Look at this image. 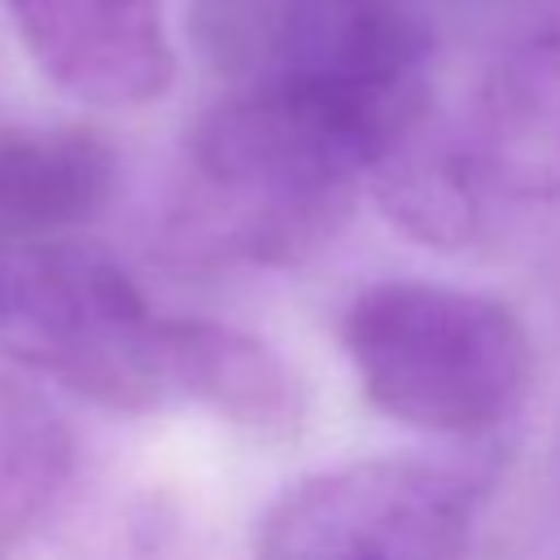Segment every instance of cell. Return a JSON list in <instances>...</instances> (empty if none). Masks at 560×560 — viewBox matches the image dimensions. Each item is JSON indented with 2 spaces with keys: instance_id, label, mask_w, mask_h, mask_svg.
I'll return each mask as SVG.
<instances>
[{
  "instance_id": "cell-10",
  "label": "cell",
  "mask_w": 560,
  "mask_h": 560,
  "mask_svg": "<svg viewBox=\"0 0 560 560\" xmlns=\"http://www.w3.org/2000/svg\"><path fill=\"white\" fill-rule=\"evenodd\" d=\"M368 179L381 188L385 210L420 241L442 249H464L468 241L481 236V210L490 192L477 179L468 149L442 140L429 114L411 122L376 158Z\"/></svg>"
},
{
  "instance_id": "cell-3",
  "label": "cell",
  "mask_w": 560,
  "mask_h": 560,
  "mask_svg": "<svg viewBox=\"0 0 560 560\" xmlns=\"http://www.w3.org/2000/svg\"><path fill=\"white\" fill-rule=\"evenodd\" d=\"M341 350L376 411L420 433L481 438L529 394L534 350L516 311L433 280H381L341 311Z\"/></svg>"
},
{
  "instance_id": "cell-1",
  "label": "cell",
  "mask_w": 560,
  "mask_h": 560,
  "mask_svg": "<svg viewBox=\"0 0 560 560\" xmlns=\"http://www.w3.org/2000/svg\"><path fill=\"white\" fill-rule=\"evenodd\" d=\"M376 158L381 140L328 105L228 88L188 131L171 249L201 267L298 262L346 223Z\"/></svg>"
},
{
  "instance_id": "cell-5",
  "label": "cell",
  "mask_w": 560,
  "mask_h": 560,
  "mask_svg": "<svg viewBox=\"0 0 560 560\" xmlns=\"http://www.w3.org/2000/svg\"><path fill=\"white\" fill-rule=\"evenodd\" d=\"M481 481L411 455L293 481L258 521V560H468Z\"/></svg>"
},
{
  "instance_id": "cell-4",
  "label": "cell",
  "mask_w": 560,
  "mask_h": 560,
  "mask_svg": "<svg viewBox=\"0 0 560 560\" xmlns=\"http://www.w3.org/2000/svg\"><path fill=\"white\" fill-rule=\"evenodd\" d=\"M0 346L96 407L127 416L166 407L162 319L92 245L44 236L0 258Z\"/></svg>"
},
{
  "instance_id": "cell-2",
  "label": "cell",
  "mask_w": 560,
  "mask_h": 560,
  "mask_svg": "<svg viewBox=\"0 0 560 560\" xmlns=\"http://www.w3.org/2000/svg\"><path fill=\"white\" fill-rule=\"evenodd\" d=\"M192 39L228 88L328 105L381 153L429 114L433 35L416 0H192Z\"/></svg>"
},
{
  "instance_id": "cell-7",
  "label": "cell",
  "mask_w": 560,
  "mask_h": 560,
  "mask_svg": "<svg viewBox=\"0 0 560 560\" xmlns=\"http://www.w3.org/2000/svg\"><path fill=\"white\" fill-rule=\"evenodd\" d=\"M464 149L490 197H560V18L486 74Z\"/></svg>"
},
{
  "instance_id": "cell-6",
  "label": "cell",
  "mask_w": 560,
  "mask_h": 560,
  "mask_svg": "<svg viewBox=\"0 0 560 560\" xmlns=\"http://www.w3.org/2000/svg\"><path fill=\"white\" fill-rule=\"evenodd\" d=\"M4 13L39 74L83 105L136 109L175 79L166 0H4Z\"/></svg>"
},
{
  "instance_id": "cell-9",
  "label": "cell",
  "mask_w": 560,
  "mask_h": 560,
  "mask_svg": "<svg viewBox=\"0 0 560 560\" xmlns=\"http://www.w3.org/2000/svg\"><path fill=\"white\" fill-rule=\"evenodd\" d=\"M118 184L114 144L92 127L0 131V236L44 241L105 210Z\"/></svg>"
},
{
  "instance_id": "cell-8",
  "label": "cell",
  "mask_w": 560,
  "mask_h": 560,
  "mask_svg": "<svg viewBox=\"0 0 560 560\" xmlns=\"http://www.w3.org/2000/svg\"><path fill=\"white\" fill-rule=\"evenodd\" d=\"M166 402H197L249 438H293L306 424V389L293 363L262 337L214 319H162Z\"/></svg>"
},
{
  "instance_id": "cell-11",
  "label": "cell",
  "mask_w": 560,
  "mask_h": 560,
  "mask_svg": "<svg viewBox=\"0 0 560 560\" xmlns=\"http://www.w3.org/2000/svg\"><path fill=\"white\" fill-rule=\"evenodd\" d=\"M74 464V446L57 411L0 376V556L52 508Z\"/></svg>"
}]
</instances>
